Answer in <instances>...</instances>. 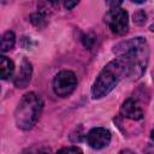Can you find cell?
Returning a JSON list of instances; mask_svg holds the SVG:
<instances>
[{"instance_id":"18","label":"cell","mask_w":154,"mask_h":154,"mask_svg":"<svg viewBox=\"0 0 154 154\" xmlns=\"http://www.w3.org/2000/svg\"><path fill=\"white\" fill-rule=\"evenodd\" d=\"M153 76H154V75H153ZM153 79H154V77H153Z\"/></svg>"},{"instance_id":"9","label":"cell","mask_w":154,"mask_h":154,"mask_svg":"<svg viewBox=\"0 0 154 154\" xmlns=\"http://www.w3.org/2000/svg\"><path fill=\"white\" fill-rule=\"evenodd\" d=\"M0 70H1V78L7 79L12 77L13 71H14V65L11 59H8L5 55L0 57Z\"/></svg>"},{"instance_id":"3","label":"cell","mask_w":154,"mask_h":154,"mask_svg":"<svg viewBox=\"0 0 154 154\" xmlns=\"http://www.w3.org/2000/svg\"><path fill=\"white\" fill-rule=\"evenodd\" d=\"M124 76V70L122 63L116 59L111 63H108L103 70L99 73L97 78L95 79L91 94L94 99H101L106 95H108L118 84L119 79Z\"/></svg>"},{"instance_id":"11","label":"cell","mask_w":154,"mask_h":154,"mask_svg":"<svg viewBox=\"0 0 154 154\" xmlns=\"http://www.w3.org/2000/svg\"><path fill=\"white\" fill-rule=\"evenodd\" d=\"M31 22L32 24H35L36 26H41L46 23V14L43 12H36L34 14H31Z\"/></svg>"},{"instance_id":"6","label":"cell","mask_w":154,"mask_h":154,"mask_svg":"<svg viewBox=\"0 0 154 154\" xmlns=\"http://www.w3.org/2000/svg\"><path fill=\"white\" fill-rule=\"evenodd\" d=\"M88 144L94 149H102L111 142V132L105 128H94L87 135Z\"/></svg>"},{"instance_id":"16","label":"cell","mask_w":154,"mask_h":154,"mask_svg":"<svg viewBox=\"0 0 154 154\" xmlns=\"http://www.w3.org/2000/svg\"><path fill=\"white\" fill-rule=\"evenodd\" d=\"M150 138L154 141V128L152 129V131H150Z\"/></svg>"},{"instance_id":"5","label":"cell","mask_w":154,"mask_h":154,"mask_svg":"<svg viewBox=\"0 0 154 154\" xmlns=\"http://www.w3.org/2000/svg\"><path fill=\"white\" fill-rule=\"evenodd\" d=\"M105 22L114 34H124L129 28V16L128 12L120 7L111 8L105 16Z\"/></svg>"},{"instance_id":"14","label":"cell","mask_w":154,"mask_h":154,"mask_svg":"<svg viewBox=\"0 0 154 154\" xmlns=\"http://www.w3.org/2000/svg\"><path fill=\"white\" fill-rule=\"evenodd\" d=\"M77 5V2H65V7L67 8V10H70V8H72L73 6H76Z\"/></svg>"},{"instance_id":"1","label":"cell","mask_w":154,"mask_h":154,"mask_svg":"<svg viewBox=\"0 0 154 154\" xmlns=\"http://www.w3.org/2000/svg\"><path fill=\"white\" fill-rule=\"evenodd\" d=\"M113 52L123 65L124 76L137 79L146 70L148 61V46L143 37H134L118 43Z\"/></svg>"},{"instance_id":"15","label":"cell","mask_w":154,"mask_h":154,"mask_svg":"<svg viewBox=\"0 0 154 154\" xmlns=\"http://www.w3.org/2000/svg\"><path fill=\"white\" fill-rule=\"evenodd\" d=\"M119 154H135V153L132 150H130V149H123V150L119 152Z\"/></svg>"},{"instance_id":"10","label":"cell","mask_w":154,"mask_h":154,"mask_svg":"<svg viewBox=\"0 0 154 154\" xmlns=\"http://www.w3.org/2000/svg\"><path fill=\"white\" fill-rule=\"evenodd\" d=\"M16 42V36L12 31H6L1 37V52H7L13 48Z\"/></svg>"},{"instance_id":"17","label":"cell","mask_w":154,"mask_h":154,"mask_svg":"<svg viewBox=\"0 0 154 154\" xmlns=\"http://www.w3.org/2000/svg\"><path fill=\"white\" fill-rule=\"evenodd\" d=\"M150 30H152V31H154V24H153V25L150 26Z\"/></svg>"},{"instance_id":"8","label":"cell","mask_w":154,"mask_h":154,"mask_svg":"<svg viewBox=\"0 0 154 154\" xmlns=\"http://www.w3.org/2000/svg\"><path fill=\"white\" fill-rule=\"evenodd\" d=\"M31 75H32L31 64L26 59H23L19 72L17 73L16 78H14V85L17 88H25L29 84L30 79H31Z\"/></svg>"},{"instance_id":"4","label":"cell","mask_w":154,"mask_h":154,"mask_svg":"<svg viewBox=\"0 0 154 154\" xmlns=\"http://www.w3.org/2000/svg\"><path fill=\"white\" fill-rule=\"evenodd\" d=\"M77 87V77L72 71L64 70L55 75L53 79V90L58 96H69Z\"/></svg>"},{"instance_id":"2","label":"cell","mask_w":154,"mask_h":154,"mask_svg":"<svg viewBox=\"0 0 154 154\" xmlns=\"http://www.w3.org/2000/svg\"><path fill=\"white\" fill-rule=\"evenodd\" d=\"M42 108L43 102L36 93L30 91L23 95L14 109V120L17 126L22 130L31 129L38 120Z\"/></svg>"},{"instance_id":"13","label":"cell","mask_w":154,"mask_h":154,"mask_svg":"<svg viewBox=\"0 0 154 154\" xmlns=\"http://www.w3.org/2000/svg\"><path fill=\"white\" fill-rule=\"evenodd\" d=\"M28 152H29V154H49V149H47V148H38L35 152H34V149H29Z\"/></svg>"},{"instance_id":"12","label":"cell","mask_w":154,"mask_h":154,"mask_svg":"<svg viewBox=\"0 0 154 154\" xmlns=\"http://www.w3.org/2000/svg\"><path fill=\"white\" fill-rule=\"evenodd\" d=\"M57 154H83V152L78 147H66L58 150Z\"/></svg>"},{"instance_id":"7","label":"cell","mask_w":154,"mask_h":154,"mask_svg":"<svg viewBox=\"0 0 154 154\" xmlns=\"http://www.w3.org/2000/svg\"><path fill=\"white\" fill-rule=\"evenodd\" d=\"M120 113L123 117L131 120H140L143 118V109L140 103L134 99H128L123 102L120 107Z\"/></svg>"}]
</instances>
